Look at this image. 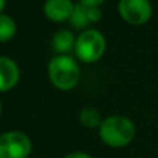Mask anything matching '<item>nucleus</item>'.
Segmentation results:
<instances>
[{"instance_id":"obj_6","label":"nucleus","mask_w":158,"mask_h":158,"mask_svg":"<svg viewBox=\"0 0 158 158\" xmlns=\"http://www.w3.org/2000/svg\"><path fill=\"white\" fill-rule=\"evenodd\" d=\"M75 4L72 0H46L44 3V14L49 19L56 22H63L69 19Z\"/></svg>"},{"instance_id":"obj_16","label":"nucleus","mask_w":158,"mask_h":158,"mask_svg":"<svg viewBox=\"0 0 158 158\" xmlns=\"http://www.w3.org/2000/svg\"><path fill=\"white\" fill-rule=\"evenodd\" d=\"M2 108H3V106H2V100H0V114H2Z\"/></svg>"},{"instance_id":"obj_13","label":"nucleus","mask_w":158,"mask_h":158,"mask_svg":"<svg viewBox=\"0 0 158 158\" xmlns=\"http://www.w3.org/2000/svg\"><path fill=\"white\" fill-rule=\"evenodd\" d=\"M101 3H104V0H81V4L85 7H98Z\"/></svg>"},{"instance_id":"obj_1","label":"nucleus","mask_w":158,"mask_h":158,"mask_svg":"<svg viewBox=\"0 0 158 158\" xmlns=\"http://www.w3.org/2000/svg\"><path fill=\"white\" fill-rule=\"evenodd\" d=\"M98 135L104 144L110 147H125L136 135L135 123L123 115H112L103 119Z\"/></svg>"},{"instance_id":"obj_5","label":"nucleus","mask_w":158,"mask_h":158,"mask_svg":"<svg viewBox=\"0 0 158 158\" xmlns=\"http://www.w3.org/2000/svg\"><path fill=\"white\" fill-rule=\"evenodd\" d=\"M119 15L132 25H143L151 18L153 7L150 0H119Z\"/></svg>"},{"instance_id":"obj_8","label":"nucleus","mask_w":158,"mask_h":158,"mask_svg":"<svg viewBox=\"0 0 158 158\" xmlns=\"http://www.w3.org/2000/svg\"><path fill=\"white\" fill-rule=\"evenodd\" d=\"M75 43H77V39L74 33L67 29L57 31L52 38V47L56 53H58V56H63L75 49Z\"/></svg>"},{"instance_id":"obj_15","label":"nucleus","mask_w":158,"mask_h":158,"mask_svg":"<svg viewBox=\"0 0 158 158\" xmlns=\"http://www.w3.org/2000/svg\"><path fill=\"white\" fill-rule=\"evenodd\" d=\"M4 7H6V0H0V13L3 11Z\"/></svg>"},{"instance_id":"obj_11","label":"nucleus","mask_w":158,"mask_h":158,"mask_svg":"<svg viewBox=\"0 0 158 158\" xmlns=\"http://www.w3.org/2000/svg\"><path fill=\"white\" fill-rule=\"evenodd\" d=\"M69 21H71L72 27L79 28V29L86 27L87 22H89V18H87V14H86V7L83 4H81V3L75 4V8L72 11V15L69 18Z\"/></svg>"},{"instance_id":"obj_10","label":"nucleus","mask_w":158,"mask_h":158,"mask_svg":"<svg viewBox=\"0 0 158 158\" xmlns=\"http://www.w3.org/2000/svg\"><path fill=\"white\" fill-rule=\"evenodd\" d=\"M17 32V24L10 15L0 14V42H8Z\"/></svg>"},{"instance_id":"obj_3","label":"nucleus","mask_w":158,"mask_h":158,"mask_svg":"<svg viewBox=\"0 0 158 158\" xmlns=\"http://www.w3.org/2000/svg\"><path fill=\"white\" fill-rule=\"evenodd\" d=\"M106 52V38L97 29H86L77 38L75 54L83 63L100 60Z\"/></svg>"},{"instance_id":"obj_9","label":"nucleus","mask_w":158,"mask_h":158,"mask_svg":"<svg viewBox=\"0 0 158 158\" xmlns=\"http://www.w3.org/2000/svg\"><path fill=\"white\" fill-rule=\"evenodd\" d=\"M79 119H81L82 125L86 126V128H100L101 122V114L93 107H85L83 110L79 114Z\"/></svg>"},{"instance_id":"obj_4","label":"nucleus","mask_w":158,"mask_h":158,"mask_svg":"<svg viewBox=\"0 0 158 158\" xmlns=\"http://www.w3.org/2000/svg\"><path fill=\"white\" fill-rule=\"evenodd\" d=\"M32 142L25 133L11 131L0 135V158H28Z\"/></svg>"},{"instance_id":"obj_12","label":"nucleus","mask_w":158,"mask_h":158,"mask_svg":"<svg viewBox=\"0 0 158 158\" xmlns=\"http://www.w3.org/2000/svg\"><path fill=\"white\" fill-rule=\"evenodd\" d=\"M86 14L87 18H89V22H97L103 17V13L98 7H86Z\"/></svg>"},{"instance_id":"obj_7","label":"nucleus","mask_w":158,"mask_h":158,"mask_svg":"<svg viewBox=\"0 0 158 158\" xmlns=\"http://www.w3.org/2000/svg\"><path fill=\"white\" fill-rule=\"evenodd\" d=\"M19 81V68L15 61L8 57H0V92L13 89Z\"/></svg>"},{"instance_id":"obj_2","label":"nucleus","mask_w":158,"mask_h":158,"mask_svg":"<svg viewBox=\"0 0 158 158\" xmlns=\"http://www.w3.org/2000/svg\"><path fill=\"white\" fill-rule=\"evenodd\" d=\"M47 74H49V79L53 86L60 90H71L78 85L81 69L74 58L63 54L54 56L49 61Z\"/></svg>"},{"instance_id":"obj_14","label":"nucleus","mask_w":158,"mask_h":158,"mask_svg":"<svg viewBox=\"0 0 158 158\" xmlns=\"http://www.w3.org/2000/svg\"><path fill=\"white\" fill-rule=\"evenodd\" d=\"M64 158H92L89 156V154H86V153H82V151H77V153H71V154H68L67 157H64Z\"/></svg>"}]
</instances>
